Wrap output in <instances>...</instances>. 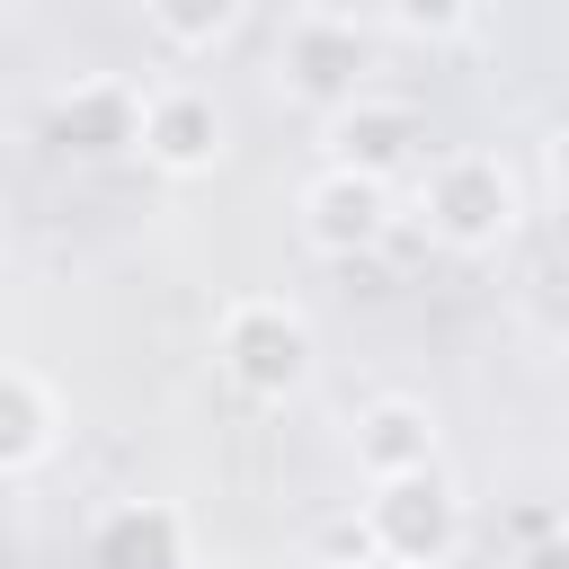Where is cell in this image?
Instances as JSON below:
<instances>
[{
    "instance_id": "cell-1",
    "label": "cell",
    "mask_w": 569,
    "mask_h": 569,
    "mask_svg": "<svg viewBox=\"0 0 569 569\" xmlns=\"http://www.w3.org/2000/svg\"><path fill=\"white\" fill-rule=\"evenodd\" d=\"M409 178H418V222H427V240L453 249V258L498 249V240L516 231V213H525V187H516V169H507L498 151H436V160H418Z\"/></svg>"
},
{
    "instance_id": "cell-2",
    "label": "cell",
    "mask_w": 569,
    "mask_h": 569,
    "mask_svg": "<svg viewBox=\"0 0 569 569\" xmlns=\"http://www.w3.org/2000/svg\"><path fill=\"white\" fill-rule=\"evenodd\" d=\"M213 356H222L231 391H249V400H267V409L293 400V391H311V373H320L311 320H302L284 293H231L222 320H213Z\"/></svg>"
},
{
    "instance_id": "cell-3",
    "label": "cell",
    "mask_w": 569,
    "mask_h": 569,
    "mask_svg": "<svg viewBox=\"0 0 569 569\" xmlns=\"http://www.w3.org/2000/svg\"><path fill=\"white\" fill-rule=\"evenodd\" d=\"M365 542L391 569H445L462 551V498H453V480L436 462L365 480Z\"/></svg>"
},
{
    "instance_id": "cell-4",
    "label": "cell",
    "mask_w": 569,
    "mask_h": 569,
    "mask_svg": "<svg viewBox=\"0 0 569 569\" xmlns=\"http://www.w3.org/2000/svg\"><path fill=\"white\" fill-rule=\"evenodd\" d=\"M365 62H373V44H365V27L338 18V9H302V18L284 27V53H276L284 98H302V107H320V116L365 89Z\"/></svg>"
},
{
    "instance_id": "cell-5",
    "label": "cell",
    "mask_w": 569,
    "mask_h": 569,
    "mask_svg": "<svg viewBox=\"0 0 569 569\" xmlns=\"http://www.w3.org/2000/svg\"><path fill=\"white\" fill-rule=\"evenodd\" d=\"M329 160L338 169H365V178H400V169H418L427 160V124H418V107H400V98H347V107H329Z\"/></svg>"
},
{
    "instance_id": "cell-6",
    "label": "cell",
    "mask_w": 569,
    "mask_h": 569,
    "mask_svg": "<svg viewBox=\"0 0 569 569\" xmlns=\"http://www.w3.org/2000/svg\"><path fill=\"white\" fill-rule=\"evenodd\" d=\"M382 231H391V187H382V178L329 160V169L302 187V240H311L320 258H365Z\"/></svg>"
},
{
    "instance_id": "cell-7",
    "label": "cell",
    "mask_w": 569,
    "mask_h": 569,
    "mask_svg": "<svg viewBox=\"0 0 569 569\" xmlns=\"http://www.w3.org/2000/svg\"><path fill=\"white\" fill-rule=\"evenodd\" d=\"M53 142L71 160H116V151H142V89L124 71H89L53 98Z\"/></svg>"
},
{
    "instance_id": "cell-8",
    "label": "cell",
    "mask_w": 569,
    "mask_h": 569,
    "mask_svg": "<svg viewBox=\"0 0 569 569\" xmlns=\"http://www.w3.org/2000/svg\"><path fill=\"white\" fill-rule=\"evenodd\" d=\"M142 160L169 169V178H213L222 169V107H213V89H196V80L151 89L142 98Z\"/></svg>"
},
{
    "instance_id": "cell-9",
    "label": "cell",
    "mask_w": 569,
    "mask_h": 569,
    "mask_svg": "<svg viewBox=\"0 0 569 569\" xmlns=\"http://www.w3.org/2000/svg\"><path fill=\"white\" fill-rule=\"evenodd\" d=\"M89 569H187V516L169 498H124L89 533Z\"/></svg>"
},
{
    "instance_id": "cell-10",
    "label": "cell",
    "mask_w": 569,
    "mask_h": 569,
    "mask_svg": "<svg viewBox=\"0 0 569 569\" xmlns=\"http://www.w3.org/2000/svg\"><path fill=\"white\" fill-rule=\"evenodd\" d=\"M418 462H436V418H427L418 400L382 391V400L356 418V471H365V480H391V471H418Z\"/></svg>"
},
{
    "instance_id": "cell-11",
    "label": "cell",
    "mask_w": 569,
    "mask_h": 569,
    "mask_svg": "<svg viewBox=\"0 0 569 569\" xmlns=\"http://www.w3.org/2000/svg\"><path fill=\"white\" fill-rule=\"evenodd\" d=\"M53 436H62V409H53V391H44L27 365H0V471H27V462H44V453H53Z\"/></svg>"
},
{
    "instance_id": "cell-12",
    "label": "cell",
    "mask_w": 569,
    "mask_h": 569,
    "mask_svg": "<svg viewBox=\"0 0 569 569\" xmlns=\"http://www.w3.org/2000/svg\"><path fill=\"white\" fill-rule=\"evenodd\" d=\"M142 18H151V36H160L169 53H213V44L240 36L249 0H142Z\"/></svg>"
},
{
    "instance_id": "cell-13",
    "label": "cell",
    "mask_w": 569,
    "mask_h": 569,
    "mask_svg": "<svg viewBox=\"0 0 569 569\" xmlns=\"http://www.w3.org/2000/svg\"><path fill=\"white\" fill-rule=\"evenodd\" d=\"M391 27L418 36V44H453L480 27V0H391Z\"/></svg>"
},
{
    "instance_id": "cell-14",
    "label": "cell",
    "mask_w": 569,
    "mask_h": 569,
    "mask_svg": "<svg viewBox=\"0 0 569 569\" xmlns=\"http://www.w3.org/2000/svg\"><path fill=\"white\" fill-rule=\"evenodd\" d=\"M516 569H569V533H525V560Z\"/></svg>"
},
{
    "instance_id": "cell-15",
    "label": "cell",
    "mask_w": 569,
    "mask_h": 569,
    "mask_svg": "<svg viewBox=\"0 0 569 569\" xmlns=\"http://www.w3.org/2000/svg\"><path fill=\"white\" fill-rule=\"evenodd\" d=\"M551 187H560V204H569V124L551 133Z\"/></svg>"
}]
</instances>
